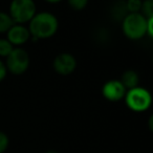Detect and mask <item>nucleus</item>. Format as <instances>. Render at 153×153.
<instances>
[{
  "instance_id": "nucleus-1",
  "label": "nucleus",
  "mask_w": 153,
  "mask_h": 153,
  "mask_svg": "<svg viewBox=\"0 0 153 153\" xmlns=\"http://www.w3.org/2000/svg\"><path fill=\"white\" fill-rule=\"evenodd\" d=\"M58 30V20L53 14L43 12L33 17L30 21V36L34 39H46L53 36Z\"/></svg>"
},
{
  "instance_id": "nucleus-15",
  "label": "nucleus",
  "mask_w": 153,
  "mask_h": 153,
  "mask_svg": "<svg viewBox=\"0 0 153 153\" xmlns=\"http://www.w3.org/2000/svg\"><path fill=\"white\" fill-rule=\"evenodd\" d=\"M9 146V137L5 133L0 131V153H3Z\"/></svg>"
},
{
  "instance_id": "nucleus-10",
  "label": "nucleus",
  "mask_w": 153,
  "mask_h": 153,
  "mask_svg": "<svg viewBox=\"0 0 153 153\" xmlns=\"http://www.w3.org/2000/svg\"><path fill=\"white\" fill-rule=\"evenodd\" d=\"M14 24L15 23H14V21L12 20L11 16L9 14L0 12V34L7 33Z\"/></svg>"
},
{
  "instance_id": "nucleus-6",
  "label": "nucleus",
  "mask_w": 153,
  "mask_h": 153,
  "mask_svg": "<svg viewBox=\"0 0 153 153\" xmlns=\"http://www.w3.org/2000/svg\"><path fill=\"white\" fill-rule=\"evenodd\" d=\"M127 90L119 80H111L104 84L102 88V94L105 99L111 101V102H117L125 97Z\"/></svg>"
},
{
  "instance_id": "nucleus-9",
  "label": "nucleus",
  "mask_w": 153,
  "mask_h": 153,
  "mask_svg": "<svg viewBox=\"0 0 153 153\" xmlns=\"http://www.w3.org/2000/svg\"><path fill=\"white\" fill-rule=\"evenodd\" d=\"M138 74L133 70H127L123 74L121 79V83L123 84V86L125 87L126 90L133 89V88L137 87L138 85Z\"/></svg>"
},
{
  "instance_id": "nucleus-14",
  "label": "nucleus",
  "mask_w": 153,
  "mask_h": 153,
  "mask_svg": "<svg viewBox=\"0 0 153 153\" xmlns=\"http://www.w3.org/2000/svg\"><path fill=\"white\" fill-rule=\"evenodd\" d=\"M69 5L74 10H78V11H81L84 7L87 5V1L86 0H71L69 1Z\"/></svg>"
},
{
  "instance_id": "nucleus-16",
  "label": "nucleus",
  "mask_w": 153,
  "mask_h": 153,
  "mask_svg": "<svg viewBox=\"0 0 153 153\" xmlns=\"http://www.w3.org/2000/svg\"><path fill=\"white\" fill-rule=\"evenodd\" d=\"M7 72V67H5V64L0 60V82L5 78Z\"/></svg>"
},
{
  "instance_id": "nucleus-3",
  "label": "nucleus",
  "mask_w": 153,
  "mask_h": 153,
  "mask_svg": "<svg viewBox=\"0 0 153 153\" xmlns=\"http://www.w3.org/2000/svg\"><path fill=\"white\" fill-rule=\"evenodd\" d=\"M36 15V4L32 0H14L10 7V16L14 23L30 22Z\"/></svg>"
},
{
  "instance_id": "nucleus-12",
  "label": "nucleus",
  "mask_w": 153,
  "mask_h": 153,
  "mask_svg": "<svg viewBox=\"0 0 153 153\" xmlns=\"http://www.w3.org/2000/svg\"><path fill=\"white\" fill-rule=\"evenodd\" d=\"M14 46L9 42L7 39H0V56L7 58L13 51Z\"/></svg>"
},
{
  "instance_id": "nucleus-17",
  "label": "nucleus",
  "mask_w": 153,
  "mask_h": 153,
  "mask_svg": "<svg viewBox=\"0 0 153 153\" xmlns=\"http://www.w3.org/2000/svg\"><path fill=\"white\" fill-rule=\"evenodd\" d=\"M45 153H58L57 151H55V150H48V151H46Z\"/></svg>"
},
{
  "instance_id": "nucleus-2",
  "label": "nucleus",
  "mask_w": 153,
  "mask_h": 153,
  "mask_svg": "<svg viewBox=\"0 0 153 153\" xmlns=\"http://www.w3.org/2000/svg\"><path fill=\"white\" fill-rule=\"evenodd\" d=\"M147 22L148 19L140 13L128 14L123 19L124 34L132 40L143 38L147 34Z\"/></svg>"
},
{
  "instance_id": "nucleus-7",
  "label": "nucleus",
  "mask_w": 153,
  "mask_h": 153,
  "mask_svg": "<svg viewBox=\"0 0 153 153\" xmlns=\"http://www.w3.org/2000/svg\"><path fill=\"white\" fill-rule=\"evenodd\" d=\"M76 67V61L70 53H61L57 56L53 61V68L58 74L62 76L70 74Z\"/></svg>"
},
{
  "instance_id": "nucleus-5",
  "label": "nucleus",
  "mask_w": 153,
  "mask_h": 153,
  "mask_svg": "<svg viewBox=\"0 0 153 153\" xmlns=\"http://www.w3.org/2000/svg\"><path fill=\"white\" fill-rule=\"evenodd\" d=\"M30 65V56L23 48H14L7 57V69L14 74H22Z\"/></svg>"
},
{
  "instance_id": "nucleus-11",
  "label": "nucleus",
  "mask_w": 153,
  "mask_h": 153,
  "mask_svg": "<svg viewBox=\"0 0 153 153\" xmlns=\"http://www.w3.org/2000/svg\"><path fill=\"white\" fill-rule=\"evenodd\" d=\"M140 12H142V15L144 16L145 18H147V19L153 18V1L152 0H147L145 2H142Z\"/></svg>"
},
{
  "instance_id": "nucleus-13",
  "label": "nucleus",
  "mask_w": 153,
  "mask_h": 153,
  "mask_svg": "<svg viewBox=\"0 0 153 153\" xmlns=\"http://www.w3.org/2000/svg\"><path fill=\"white\" fill-rule=\"evenodd\" d=\"M126 10L129 12V14L138 13L140 11V7H142V2L140 0H129L125 3Z\"/></svg>"
},
{
  "instance_id": "nucleus-4",
  "label": "nucleus",
  "mask_w": 153,
  "mask_h": 153,
  "mask_svg": "<svg viewBox=\"0 0 153 153\" xmlns=\"http://www.w3.org/2000/svg\"><path fill=\"white\" fill-rule=\"evenodd\" d=\"M127 106L135 112H143L151 106L152 98L150 92L143 87H135L128 90L125 94Z\"/></svg>"
},
{
  "instance_id": "nucleus-8",
  "label": "nucleus",
  "mask_w": 153,
  "mask_h": 153,
  "mask_svg": "<svg viewBox=\"0 0 153 153\" xmlns=\"http://www.w3.org/2000/svg\"><path fill=\"white\" fill-rule=\"evenodd\" d=\"M7 34V40L12 45H22L30 38V30L27 27L21 24H14L9 30Z\"/></svg>"
}]
</instances>
